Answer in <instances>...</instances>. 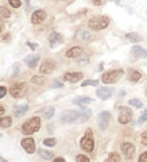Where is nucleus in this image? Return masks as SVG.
<instances>
[{
    "mask_svg": "<svg viewBox=\"0 0 147 162\" xmlns=\"http://www.w3.org/2000/svg\"><path fill=\"white\" fill-rule=\"evenodd\" d=\"M76 162H91V161H89V158L87 155L80 154V155H77V158H76Z\"/></svg>",
    "mask_w": 147,
    "mask_h": 162,
    "instance_id": "nucleus-35",
    "label": "nucleus"
},
{
    "mask_svg": "<svg viewBox=\"0 0 147 162\" xmlns=\"http://www.w3.org/2000/svg\"><path fill=\"white\" fill-rule=\"evenodd\" d=\"M62 40V37H61V34L58 33H51L50 34V37H49V42H50V46H55L57 43H60Z\"/></svg>",
    "mask_w": 147,
    "mask_h": 162,
    "instance_id": "nucleus-19",
    "label": "nucleus"
},
{
    "mask_svg": "<svg viewBox=\"0 0 147 162\" xmlns=\"http://www.w3.org/2000/svg\"><path fill=\"white\" fill-rule=\"evenodd\" d=\"M113 2L116 3V4H120V0H113Z\"/></svg>",
    "mask_w": 147,
    "mask_h": 162,
    "instance_id": "nucleus-46",
    "label": "nucleus"
},
{
    "mask_svg": "<svg viewBox=\"0 0 147 162\" xmlns=\"http://www.w3.org/2000/svg\"><path fill=\"white\" fill-rule=\"evenodd\" d=\"M0 15L4 16V18H10L11 11H8V8H6V7H0Z\"/></svg>",
    "mask_w": 147,
    "mask_h": 162,
    "instance_id": "nucleus-33",
    "label": "nucleus"
},
{
    "mask_svg": "<svg viewBox=\"0 0 147 162\" xmlns=\"http://www.w3.org/2000/svg\"><path fill=\"white\" fill-rule=\"evenodd\" d=\"M22 147L24 148L26 151L29 153V154H33L35 151V142L33 138H24L23 141H22Z\"/></svg>",
    "mask_w": 147,
    "mask_h": 162,
    "instance_id": "nucleus-12",
    "label": "nucleus"
},
{
    "mask_svg": "<svg viewBox=\"0 0 147 162\" xmlns=\"http://www.w3.org/2000/svg\"><path fill=\"white\" fill-rule=\"evenodd\" d=\"M54 108L53 107H49V108H46V110L43 111V116H45V119H51L53 118V115H54Z\"/></svg>",
    "mask_w": 147,
    "mask_h": 162,
    "instance_id": "nucleus-27",
    "label": "nucleus"
},
{
    "mask_svg": "<svg viewBox=\"0 0 147 162\" xmlns=\"http://www.w3.org/2000/svg\"><path fill=\"white\" fill-rule=\"evenodd\" d=\"M43 145L49 146V147H53V146L57 145V141H55V138H47V139H45L43 141Z\"/></svg>",
    "mask_w": 147,
    "mask_h": 162,
    "instance_id": "nucleus-31",
    "label": "nucleus"
},
{
    "mask_svg": "<svg viewBox=\"0 0 147 162\" xmlns=\"http://www.w3.org/2000/svg\"><path fill=\"white\" fill-rule=\"evenodd\" d=\"M142 143H143L144 146H147V131L142 134Z\"/></svg>",
    "mask_w": 147,
    "mask_h": 162,
    "instance_id": "nucleus-38",
    "label": "nucleus"
},
{
    "mask_svg": "<svg viewBox=\"0 0 147 162\" xmlns=\"http://www.w3.org/2000/svg\"><path fill=\"white\" fill-rule=\"evenodd\" d=\"M27 46H29L30 49H33V50H34V49H37V43H33V42H27Z\"/></svg>",
    "mask_w": 147,
    "mask_h": 162,
    "instance_id": "nucleus-42",
    "label": "nucleus"
},
{
    "mask_svg": "<svg viewBox=\"0 0 147 162\" xmlns=\"http://www.w3.org/2000/svg\"><path fill=\"white\" fill-rule=\"evenodd\" d=\"M105 162H120V155L116 153H112V154L108 155V158L105 159Z\"/></svg>",
    "mask_w": 147,
    "mask_h": 162,
    "instance_id": "nucleus-28",
    "label": "nucleus"
},
{
    "mask_svg": "<svg viewBox=\"0 0 147 162\" xmlns=\"http://www.w3.org/2000/svg\"><path fill=\"white\" fill-rule=\"evenodd\" d=\"M38 61H39V57L38 56H34V54H31V56L24 58V64L27 65L29 68H35V66L38 65Z\"/></svg>",
    "mask_w": 147,
    "mask_h": 162,
    "instance_id": "nucleus-17",
    "label": "nucleus"
},
{
    "mask_svg": "<svg viewBox=\"0 0 147 162\" xmlns=\"http://www.w3.org/2000/svg\"><path fill=\"white\" fill-rule=\"evenodd\" d=\"M122 151H123V155L126 157L127 159H131L134 154H135V146L130 142H126L122 145Z\"/></svg>",
    "mask_w": 147,
    "mask_h": 162,
    "instance_id": "nucleus-10",
    "label": "nucleus"
},
{
    "mask_svg": "<svg viewBox=\"0 0 147 162\" xmlns=\"http://www.w3.org/2000/svg\"><path fill=\"white\" fill-rule=\"evenodd\" d=\"M38 154H39V157H41V158L46 159V161H49V159H51V158H53V154H51V151L43 150V148H41V150H38Z\"/></svg>",
    "mask_w": 147,
    "mask_h": 162,
    "instance_id": "nucleus-25",
    "label": "nucleus"
},
{
    "mask_svg": "<svg viewBox=\"0 0 147 162\" xmlns=\"http://www.w3.org/2000/svg\"><path fill=\"white\" fill-rule=\"evenodd\" d=\"M77 62L80 65H87L89 62V57L87 56V54H81L78 58H77Z\"/></svg>",
    "mask_w": 147,
    "mask_h": 162,
    "instance_id": "nucleus-29",
    "label": "nucleus"
},
{
    "mask_svg": "<svg viewBox=\"0 0 147 162\" xmlns=\"http://www.w3.org/2000/svg\"><path fill=\"white\" fill-rule=\"evenodd\" d=\"M146 96H147V91H146Z\"/></svg>",
    "mask_w": 147,
    "mask_h": 162,
    "instance_id": "nucleus-49",
    "label": "nucleus"
},
{
    "mask_svg": "<svg viewBox=\"0 0 147 162\" xmlns=\"http://www.w3.org/2000/svg\"><path fill=\"white\" fill-rule=\"evenodd\" d=\"M12 123V119L10 116H4V118H0V128H7L10 127Z\"/></svg>",
    "mask_w": 147,
    "mask_h": 162,
    "instance_id": "nucleus-24",
    "label": "nucleus"
},
{
    "mask_svg": "<svg viewBox=\"0 0 147 162\" xmlns=\"http://www.w3.org/2000/svg\"><path fill=\"white\" fill-rule=\"evenodd\" d=\"M27 92V85H26L24 83H18L15 85H12L11 89H10V93L12 97H23V94Z\"/></svg>",
    "mask_w": 147,
    "mask_h": 162,
    "instance_id": "nucleus-6",
    "label": "nucleus"
},
{
    "mask_svg": "<svg viewBox=\"0 0 147 162\" xmlns=\"http://www.w3.org/2000/svg\"><path fill=\"white\" fill-rule=\"evenodd\" d=\"M140 78H142L140 72L134 70V69L128 70V80H130V81H132V83H136V81H139Z\"/></svg>",
    "mask_w": 147,
    "mask_h": 162,
    "instance_id": "nucleus-18",
    "label": "nucleus"
},
{
    "mask_svg": "<svg viewBox=\"0 0 147 162\" xmlns=\"http://www.w3.org/2000/svg\"><path fill=\"white\" fill-rule=\"evenodd\" d=\"M54 69H55V62L54 61L45 60L42 62L41 68H39V72H41V74H50V73H53Z\"/></svg>",
    "mask_w": 147,
    "mask_h": 162,
    "instance_id": "nucleus-9",
    "label": "nucleus"
},
{
    "mask_svg": "<svg viewBox=\"0 0 147 162\" xmlns=\"http://www.w3.org/2000/svg\"><path fill=\"white\" fill-rule=\"evenodd\" d=\"M89 27L95 31H99V30H103L105 29L107 26L109 24V18L107 16H96V18H92L89 20Z\"/></svg>",
    "mask_w": 147,
    "mask_h": 162,
    "instance_id": "nucleus-4",
    "label": "nucleus"
},
{
    "mask_svg": "<svg viewBox=\"0 0 147 162\" xmlns=\"http://www.w3.org/2000/svg\"><path fill=\"white\" fill-rule=\"evenodd\" d=\"M112 93H113V89L112 88H107V87H101V88H99L96 91V94L100 99H103V100L111 97V96H112Z\"/></svg>",
    "mask_w": 147,
    "mask_h": 162,
    "instance_id": "nucleus-14",
    "label": "nucleus"
},
{
    "mask_svg": "<svg viewBox=\"0 0 147 162\" xmlns=\"http://www.w3.org/2000/svg\"><path fill=\"white\" fill-rule=\"evenodd\" d=\"M4 111H6V110H4V108H3L2 105H0V115H2V114H4Z\"/></svg>",
    "mask_w": 147,
    "mask_h": 162,
    "instance_id": "nucleus-44",
    "label": "nucleus"
},
{
    "mask_svg": "<svg viewBox=\"0 0 147 162\" xmlns=\"http://www.w3.org/2000/svg\"><path fill=\"white\" fill-rule=\"evenodd\" d=\"M53 162H65V159L62 158V157H58V158H55L54 161H53Z\"/></svg>",
    "mask_w": 147,
    "mask_h": 162,
    "instance_id": "nucleus-43",
    "label": "nucleus"
},
{
    "mask_svg": "<svg viewBox=\"0 0 147 162\" xmlns=\"http://www.w3.org/2000/svg\"><path fill=\"white\" fill-rule=\"evenodd\" d=\"M0 162H8V161H7L6 158H3V157H2V155H0Z\"/></svg>",
    "mask_w": 147,
    "mask_h": 162,
    "instance_id": "nucleus-45",
    "label": "nucleus"
},
{
    "mask_svg": "<svg viewBox=\"0 0 147 162\" xmlns=\"http://www.w3.org/2000/svg\"><path fill=\"white\" fill-rule=\"evenodd\" d=\"M31 83L37 84V85H43L45 83H46V80H45L42 76H34V77H31Z\"/></svg>",
    "mask_w": 147,
    "mask_h": 162,
    "instance_id": "nucleus-26",
    "label": "nucleus"
},
{
    "mask_svg": "<svg viewBox=\"0 0 147 162\" xmlns=\"http://www.w3.org/2000/svg\"><path fill=\"white\" fill-rule=\"evenodd\" d=\"M74 104H77L80 107H84L85 104H89V103H92V99L91 97H77L73 100Z\"/></svg>",
    "mask_w": 147,
    "mask_h": 162,
    "instance_id": "nucleus-23",
    "label": "nucleus"
},
{
    "mask_svg": "<svg viewBox=\"0 0 147 162\" xmlns=\"http://www.w3.org/2000/svg\"><path fill=\"white\" fill-rule=\"evenodd\" d=\"M132 119V111L131 108L128 107H120V111H119V123L122 124H127L130 123Z\"/></svg>",
    "mask_w": 147,
    "mask_h": 162,
    "instance_id": "nucleus-7",
    "label": "nucleus"
},
{
    "mask_svg": "<svg viewBox=\"0 0 147 162\" xmlns=\"http://www.w3.org/2000/svg\"><path fill=\"white\" fill-rule=\"evenodd\" d=\"M0 137H2V135H0Z\"/></svg>",
    "mask_w": 147,
    "mask_h": 162,
    "instance_id": "nucleus-50",
    "label": "nucleus"
},
{
    "mask_svg": "<svg viewBox=\"0 0 147 162\" xmlns=\"http://www.w3.org/2000/svg\"><path fill=\"white\" fill-rule=\"evenodd\" d=\"M109 120H111V114H109L108 111L100 112L99 116H97V123H99V127L101 130H105L107 127H108Z\"/></svg>",
    "mask_w": 147,
    "mask_h": 162,
    "instance_id": "nucleus-8",
    "label": "nucleus"
},
{
    "mask_svg": "<svg viewBox=\"0 0 147 162\" xmlns=\"http://www.w3.org/2000/svg\"><path fill=\"white\" fill-rule=\"evenodd\" d=\"M128 104H130L131 107H134V108H142V101L140 100H138V99H131L130 101H128Z\"/></svg>",
    "mask_w": 147,
    "mask_h": 162,
    "instance_id": "nucleus-30",
    "label": "nucleus"
},
{
    "mask_svg": "<svg viewBox=\"0 0 147 162\" xmlns=\"http://www.w3.org/2000/svg\"><path fill=\"white\" fill-rule=\"evenodd\" d=\"M26 4H27V6H29V4H30V0H26Z\"/></svg>",
    "mask_w": 147,
    "mask_h": 162,
    "instance_id": "nucleus-47",
    "label": "nucleus"
},
{
    "mask_svg": "<svg viewBox=\"0 0 147 162\" xmlns=\"http://www.w3.org/2000/svg\"><path fill=\"white\" fill-rule=\"evenodd\" d=\"M8 2H10V4L14 8H18V7H20L22 6V2L20 0H8Z\"/></svg>",
    "mask_w": 147,
    "mask_h": 162,
    "instance_id": "nucleus-36",
    "label": "nucleus"
},
{
    "mask_svg": "<svg viewBox=\"0 0 147 162\" xmlns=\"http://www.w3.org/2000/svg\"><path fill=\"white\" fill-rule=\"evenodd\" d=\"M105 2H107V0H92V3L95 4V6H103Z\"/></svg>",
    "mask_w": 147,
    "mask_h": 162,
    "instance_id": "nucleus-40",
    "label": "nucleus"
},
{
    "mask_svg": "<svg viewBox=\"0 0 147 162\" xmlns=\"http://www.w3.org/2000/svg\"><path fill=\"white\" fill-rule=\"evenodd\" d=\"M89 85L97 87V85H99V81H96V80H85V81L82 83V87H89Z\"/></svg>",
    "mask_w": 147,
    "mask_h": 162,
    "instance_id": "nucleus-32",
    "label": "nucleus"
},
{
    "mask_svg": "<svg viewBox=\"0 0 147 162\" xmlns=\"http://www.w3.org/2000/svg\"><path fill=\"white\" fill-rule=\"evenodd\" d=\"M146 120H147V108H146V110L143 111V114L140 115V118H139V120H138V123L142 124V123H144Z\"/></svg>",
    "mask_w": 147,
    "mask_h": 162,
    "instance_id": "nucleus-34",
    "label": "nucleus"
},
{
    "mask_svg": "<svg viewBox=\"0 0 147 162\" xmlns=\"http://www.w3.org/2000/svg\"><path fill=\"white\" fill-rule=\"evenodd\" d=\"M53 87L54 88H62L64 87V84L60 83V81H53Z\"/></svg>",
    "mask_w": 147,
    "mask_h": 162,
    "instance_id": "nucleus-41",
    "label": "nucleus"
},
{
    "mask_svg": "<svg viewBox=\"0 0 147 162\" xmlns=\"http://www.w3.org/2000/svg\"><path fill=\"white\" fill-rule=\"evenodd\" d=\"M46 19V12L43 10H38L33 14V16H31V22H33L34 24H39L42 23V22Z\"/></svg>",
    "mask_w": 147,
    "mask_h": 162,
    "instance_id": "nucleus-13",
    "label": "nucleus"
},
{
    "mask_svg": "<svg viewBox=\"0 0 147 162\" xmlns=\"http://www.w3.org/2000/svg\"><path fill=\"white\" fill-rule=\"evenodd\" d=\"M6 93H7V88L6 87H0V99L6 96Z\"/></svg>",
    "mask_w": 147,
    "mask_h": 162,
    "instance_id": "nucleus-39",
    "label": "nucleus"
},
{
    "mask_svg": "<svg viewBox=\"0 0 147 162\" xmlns=\"http://www.w3.org/2000/svg\"><path fill=\"white\" fill-rule=\"evenodd\" d=\"M80 145H81V148L82 150H85L88 153L93 151V148H95V139H93V132L92 130H88L85 132V135L81 138V141H80Z\"/></svg>",
    "mask_w": 147,
    "mask_h": 162,
    "instance_id": "nucleus-3",
    "label": "nucleus"
},
{
    "mask_svg": "<svg viewBox=\"0 0 147 162\" xmlns=\"http://www.w3.org/2000/svg\"><path fill=\"white\" fill-rule=\"evenodd\" d=\"M81 54H82V49L78 47V46H74L66 51V57L68 58H78Z\"/></svg>",
    "mask_w": 147,
    "mask_h": 162,
    "instance_id": "nucleus-16",
    "label": "nucleus"
},
{
    "mask_svg": "<svg viewBox=\"0 0 147 162\" xmlns=\"http://www.w3.org/2000/svg\"><path fill=\"white\" fill-rule=\"evenodd\" d=\"M124 74V72L122 69H116V70H109V72H105L103 74V77H101V81H103L104 84H113L119 81L122 78V76Z\"/></svg>",
    "mask_w": 147,
    "mask_h": 162,
    "instance_id": "nucleus-5",
    "label": "nucleus"
},
{
    "mask_svg": "<svg viewBox=\"0 0 147 162\" xmlns=\"http://www.w3.org/2000/svg\"><path fill=\"white\" fill-rule=\"evenodd\" d=\"M138 162H147V151L142 153L140 157H139V159H138Z\"/></svg>",
    "mask_w": 147,
    "mask_h": 162,
    "instance_id": "nucleus-37",
    "label": "nucleus"
},
{
    "mask_svg": "<svg viewBox=\"0 0 147 162\" xmlns=\"http://www.w3.org/2000/svg\"><path fill=\"white\" fill-rule=\"evenodd\" d=\"M82 78V73L81 72H68L64 74V80L69 81V83H77Z\"/></svg>",
    "mask_w": 147,
    "mask_h": 162,
    "instance_id": "nucleus-11",
    "label": "nucleus"
},
{
    "mask_svg": "<svg viewBox=\"0 0 147 162\" xmlns=\"http://www.w3.org/2000/svg\"><path fill=\"white\" fill-rule=\"evenodd\" d=\"M39 127H41V119L37 118V116H34V118L29 119L26 123L22 126V132L26 134V135H31L34 132H37Z\"/></svg>",
    "mask_w": 147,
    "mask_h": 162,
    "instance_id": "nucleus-2",
    "label": "nucleus"
},
{
    "mask_svg": "<svg viewBox=\"0 0 147 162\" xmlns=\"http://www.w3.org/2000/svg\"><path fill=\"white\" fill-rule=\"evenodd\" d=\"M131 54L135 56L136 58H147V50L140 46H134L131 49Z\"/></svg>",
    "mask_w": 147,
    "mask_h": 162,
    "instance_id": "nucleus-15",
    "label": "nucleus"
},
{
    "mask_svg": "<svg viewBox=\"0 0 147 162\" xmlns=\"http://www.w3.org/2000/svg\"><path fill=\"white\" fill-rule=\"evenodd\" d=\"M126 38L132 43H138V42H140L142 40V35H139L138 33H128L126 35Z\"/></svg>",
    "mask_w": 147,
    "mask_h": 162,
    "instance_id": "nucleus-22",
    "label": "nucleus"
},
{
    "mask_svg": "<svg viewBox=\"0 0 147 162\" xmlns=\"http://www.w3.org/2000/svg\"><path fill=\"white\" fill-rule=\"evenodd\" d=\"M91 38V33H88L85 30H78L76 33V39L77 40H88Z\"/></svg>",
    "mask_w": 147,
    "mask_h": 162,
    "instance_id": "nucleus-21",
    "label": "nucleus"
},
{
    "mask_svg": "<svg viewBox=\"0 0 147 162\" xmlns=\"http://www.w3.org/2000/svg\"><path fill=\"white\" fill-rule=\"evenodd\" d=\"M88 116H91V111H88L87 108L81 107V111H73V110L64 111L61 114V120L64 122V123H72V122L77 120L78 118H81L82 120H87Z\"/></svg>",
    "mask_w": 147,
    "mask_h": 162,
    "instance_id": "nucleus-1",
    "label": "nucleus"
},
{
    "mask_svg": "<svg viewBox=\"0 0 147 162\" xmlns=\"http://www.w3.org/2000/svg\"><path fill=\"white\" fill-rule=\"evenodd\" d=\"M27 110H29V105H27V104L18 105L15 110H14V115L16 116V118H20V116H23L26 112H27Z\"/></svg>",
    "mask_w": 147,
    "mask_h": 162,
    "instance_id": "nucleus-20",
    "label": "nucleus"
},
{
    "mask_svg": "<svg viewBox=\"0 0 147 162\" xmlns=\"http://www.w3.org/2000/svg\"><path fill=\"white\" fill-rule=\"evenodd\" d=\"M61 2H66V0H61Z\"/></svg>",
    "mask_w": 147,
    "mask_h": 162,
    "instance_id": "nucleus-48",
    "label": "nucleus"
}]
</instances>
